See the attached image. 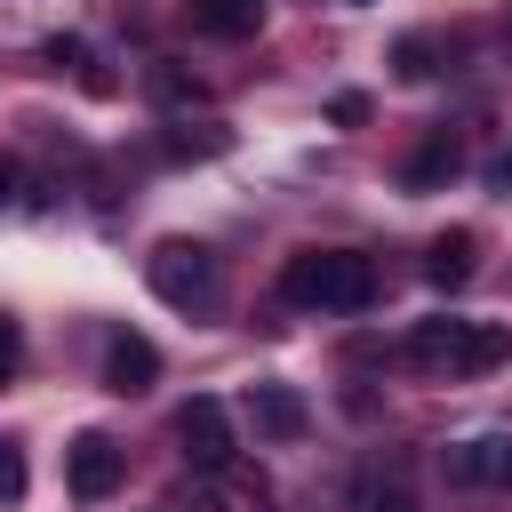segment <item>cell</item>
I'll list each match as a JSON object with an SVG mask.
<instances>
[{
  "label": "cell",
  "mask_w": 512,
  "mask_h": 512,
  "mask_svg": "<svg viewBox=\"0 0 512 512\" xmlns=\"http://www.w3.org/2000/svg\"><path fill=\"white\" fill-rule=\"evenodd\" d=\"M176 440H184L192 472H224V464H232V416H224V400L192 392V400L176 408Z\"/></svg>",
  "instance_id": "cell-4"
},
{
  "label": "cell",
  "mask_w": 512,
  "mask_h": 512,
  "mask_svg": "<svg viewBox=\"0 0 512 512\" xmlns=\"http://www.w3.org/2000/svg\"><path fill=\"white\" fill-rule=\"evenodd\" d=\"M64 488H72L80 504H104V496L120 488V448H112L104 432H80V440L64 448Z\"/></svg>",
  "instance_id": "cell-5"
},
{
  "label": "cell",
  "mask_w": 512,
  "mask_h": 512,
  "mask_svg": "<svg viewBox=\"0 0 512 512\" xmlns=\"http://www.w3.org/2000/svg\"><path fill=\"white\" fill-rule=\"evenodd\" d=\"M392 64H400V80H432V72H440V64H432V40H424V32H408V40L392 48Z\"/></svg>",
  "instance_id": "cell-12"
},
{
  "label": "cell",
  "mask_w": 512,
  "mask_h": 512,
  "mask_svg": "<svg viewBox=\"0 0 512 512\" xmlns=\"http://www.w3.org/2000/svg\"><path fill=\"white\" fill-rule=\"evenodd\" d=\"M144 280H152V296L176 304V312H208V304L224 296V272H216V256H208L200 240H160V248L144 256Z\"/></svg>",
  "instance_id": "cell-3"
},
{
  "label": "cell",
  "mask_w": 512,
  "mask_h": 512,
  "mask_svg": "<svg viewBox=\"0 0 512 512\" xmlns=\"http://www.w3.org/2000/svg\"><path fill=\"white\" fill-rule=\"evenodd\" d=\"M32 192H24V160L16 152H0V208H24Z\"/></svg>",
  "instance_id": "cell-16"
},
{
  "label": "cell",
  "mask_w": 512,
  "mask_h": 512,
  "mask_svg": "<svg viewBox=\"0 0 512 512\" xmlns=\"http://www.w3.org/2000/svg\"><path fill=\"white\" fill-rule=\"evenodd\" d=\"M152 376H160V352H152L144 336H112V352H104V384H112L120 400H136V392H152Z\"/></svg>",
  "instance_id": "cell-7"
},
{
  "label": "cell",
  "mask_w": 512,
  "mask_h": 512,
  "mask_svg": "<svg viewBox=\"0 0 512 512\" xmlns=\"http://www.w3.org/2000/svg\"><path fill=\"white\" fill-rule=\"evenodd\" d=\"M368 512H416V496H408V488H384V496H376Z\"/></svg>",
  "instance_id": "cell-19"
},
{
  "label": "cell",
  "mask_w": 512,
  "mask_h": 512,
  "mask_svg": "<svg viewBox=\"0 0 512 512\" xmlns=\"http://www.w3.org/2000/svg\"><path fill=\"white\" fill-rule=\"evenodd\" d=\"M264 0H192V32L200 40H256Z\"/></svg>",
  "instance_id": "cell-8"
},
{
  "label": "cell",
  "mask_w": 512,
  "mask_h": 512,
  "mask_svg": "<svg viewBox=\"0 0 512 512\" xmlns=\"http://www.w3.org/2000/svg\"><path fill=\"white\" fill-rule=\"evenodd\" d=\"M280 296L296 312H368L376 304V264L352 248H304L280 264Z\"/></svg>",
  "instance_id": "cell-1"
},
{
  "label": "cell",
  "mask_w": 512,
  "mask_h": 512,
  "mask_svg": "<svg viewBox=\"0 0 512 512\" xmlns=\"http://www.w3.org/2000/svg\"><path fill=\"white\" fill-rule=\"evenodd\" d=\"M16 360H24V328H16L8 312H0V384L16 376Z\"/></svg>",
  "instance_id": "cell-17"
},
{
  "label": "cell",
  "mask_w": 512,
  "mask_h": 512,
  "mask_svg": "<svg viewBox=\"0 0 512 512\" xmlns=\"http://www.w3.org/2000/svg\"><path fill=\"white\" fill-rule=\"evenodd\" d=\"M408 360L432 376H488L512 360V328L504 320H424L408 336Z\"/></svg>",
  "instance_id": "cell-2"
},
{
  "label": "cell",
  "mask_w": 512,
  "mask_h": 512,
  "mask_svg": "<svg viewBox=\"0 0 512 512\" xmlns=\"http://www.w3.org/2000/svg\"><path fill=\"white\" fill-rule=\"evenodd\" d=\"M16 496H24V448L0 440V504H16Z\"/></svg>",
  "instance_id": "cell-14"
},
{
  "label": "cell",
  "mask_w": 512,
  "mask_h": 512,
  "mask_svg": "<svg viewBox=\"0 0 512 512\" xmlns=\"http://www.w3.org/2000/svg\"><path fill=\"white\" fill-rule=\"evenodd\" d=\"M328 120H344V128H352V120H368V96H352V88H344V96L328 104Z\"/></svg>",
  "instance_id": "cell-18"
},
{
  "label": "cell",
  "mask_w": 512,
  "mask_h": 512,
  "mask_svg": "<svg viewBox=\"0 0 512 512\" xmlns=\"http://www.w3.org/2000/svg\"><path fill=\"white\" fill-rule=\"evenodd\" d=\"M456 168H464V144H456V128H432V136H424V144L408 152L400 184H408V192H440V184H448Z\"/></svg>",
  "instance_id": "cell-6"
},
{
  "label": "cell",
  "mask_w": 512,
  "mask_h": 512,
  "mask_svg": "<svg viewBox=\"0 0 512 512\" xmlns=\"http://www.w3.org/2000/svg\"><path fill=\"white\" fill-rule=\"evenodd\" d=\"M488 184H496V192H512V152H496V160H488Z\"/></svg>",
  "instance_id": "cell-20"
},
{
  "label": "cell",
  "mask_w": 512,
  "mask_h": 512,
  "mask_svg": "<svg viewBox=\"0 0 512 512\" xmlns=\"http://www.w3.org/2000/svg\"><path fill=\"white\" fill-rule=\"evenodd\" d=\"M224 144H232L224 128H200V136H192V128H176V136H168V152H176V160H184V152H224Z\"/></svg>",
  "instance_id": "cell-15"
},
{
  "label": "cell",
  "mask_w": 512,
  "mask_h": 512,
  "mask_svg": "<svg viewBox=\"0 0 512 512\" xmlns=\"http://www.w3.org/2000/svg\"><path fill=\"white\" fill-rule=\"evenodd\" d=\"M352 8H360V0H352Z\"/></svg>",
  "instance_id": "cell-23"
},
{
  "label": "cell",
  "mask_w": 512,
  "mask_h": 512,
  "mask_svg": "<svg viewBox=\"0 0 512 512\" xmlns=\"http://www.w3.org/2000/svg\"><path fill=\"white\" fill-rule=\"evenodd\" d=\"M192 512H224V504H216V496H192Z\"/></svg>",
  "instance_id": "cell-21"
},
{
  "label": "cell",
  "mask_w": 512,
  "mask_h": 512,
  "mask_svg": "<svg viewBox=\"0 0 512 512\" xmlns=\"http://www.w3.org/2000/svg\"><path fill=\"white\" fill-rule=\"evenodd\" d=\"M40 56H48L56 72H88V40H72V32H56V40L40 48Z\"/></svg>",
  "instance_id": "cell-13"
},
{
  "label": "cell",
  "mask_w": 512,
  "mask_h": 512,
  "mask_svg": "<svg viewBox=\"0 0 512 512\" xmlns=\"http://www.w3.org/2000/svg\"><path fill=\"white\" fill-rule=\"evenodd\" d=\"M472 256H480V240H472V232H440V240L424 248V280L456 296V288L472 280Z\"/></svg>",
  "instance_id": "cell-10"
},
{
  "label": "cell",
  "mask_w": 512,
  "mask_h": 512,
  "mask_svg": "<svg viewBox=\"0 0 512 512\" xmlns=\"http://www.w3.org/2000/svg\"><path fill=\"white\" fill-rule=\"evenodd\" d=\"M448 472L472 480V488H512V440H464L448 456Z\"/></svg>",
  "instance_id": "cell-9"
},
{
  "label": "cell",
  "mask_w": 512,
  "mask_h": 512,
  "mask_svg": "<svg viewBox=\"0 0 512 512\" xmlns=\"http://www.w3.org/2000/svg\"><path fill=\"white\" fill-rule=\"evenodd\" d=\"M504 40H512V16H504Z\"/></svg>",
  "instance_id": "cell-22"
},
{
  "label": "cell",
  "mask_w": 512,
  "mask_h": 512,
  "mask_svg": "<svg viewBox=\"0 0 512 512\" xmlns=\"http://www.w3.org/2000/svg\"><path fill=\"white\" fill-rule=\"evenodd\" d=\"M312 424V408L288 392V384H256V432H272V440H296Z\"/></svg>",
  "instance_id": "cell-11"
}]
</instances>
